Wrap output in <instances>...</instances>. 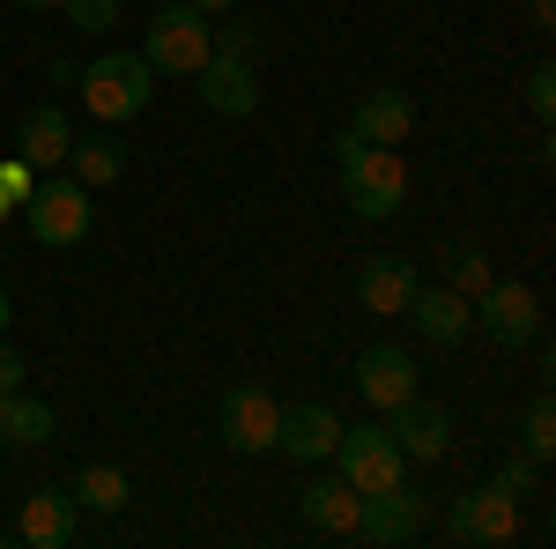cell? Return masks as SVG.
Segmentation results:
<instances>
[{"label":"cell","instance_id":"cell-3","mask_svg":"<svg viewBox=\"0 0 556 549\" xmlns=\"http://www.w3.org/2000/svg\"><path fill=\"white\" fill-rule=\"evenodd\" d=\"M342 201L349 215H364V223H386V215L408 201V164H401V149H379V141H364L356 157L342 164Z\"/></svg>","mask_w":556,"mask_h":549},{"label":"cell","instance_id":"cell-21","mask_svg":"<svg viewBox=\"0 0 556 549\" xmlns=\"http://www.w3.org/2000/svg\"><path fill=\"white\" fill-rule=\"evenodd\" d=\"M445 290H460L475 304V290H482V283H490V275H497V267H490V253H482V246H475V238H453V246H445Z\"/></svg>","mask_w":556,"mask_h":549},{"label":"cell","instance_id":"cell-23","mask_svg":"<svg viewBox=\"0 0 556 549\" xmlns=\"http://www.w3.org/2000/svg\"><path fill=\"white\" fill-rule=\"evenodd\" d=\"M519 453H534V461H549V453H556V401H549V386L519 409Z\"/></svg>","mask_w":556,"mask_h":549},{"label":"cell","instance_id":"cell-20","mask_svg":"<svg viewBox=\"0 0 556 549\" xmlns=\"http://www.w3.org/2000/svg\"><path fill=\"white\" fill-rule=\"evenodd\" d=\"M127 171V141H112V134H83V141H67V178H83V186H112Z\"/></svg>","mask_w":556,"mask_h":549},{"label":"cell","instance_id":"cell-37","mask_svg":"<svg viewBox=\"0 0 556 549\" xmlns=\"http://www.w3.org/2000/svg\"><path fill=\"white\" fill-rule=\"evenodd\" d=\"M0 215H15V201H8V194H0Z\"/></svg>","mask_w":556,"mask_h":549},{"label":"cell","instance_id":"cell-2","mask_svg":"<svg viewBox=\"0 0 556 549\" xmlns=\"http://www.w3.org/2000/svg\"><path fill=\"white\" fill-rule=\"evenodd\" d=\"M208 52H215V23L193 8V0L156 8V23H149V38H141V60H149L156 75H201Z\"/></svg>","mask_w":556,"mask_h":549},{"label":"cell","instance_id":"cell-25","mask_svg":"<svg viewBox=\"0 0 556 549\" xmlns=\"http://www.w3.org/2000/svg\"><path fill=\"white\" fill-rule=\"evenodd\" d=\"M60 15H67L75 30H89V38H104V30L119 23V0H60Z\"/></svg>","mask_w":556,"mask_h":549},{"label":"cell","instance_id":"cell-32","mask_svg":"<svg viewBox=\"0 0 556 549\" xmlns=\"http://www.w3.org/2000/svg\"><path fill=\"white\" fill-rule=\"evenodd\" d=\"M23 394V386H15ZM15 394H0V446H8V423H15Z\"/></svg>","mask_w":556,"mask_h":549},{"label":"cell","instance_id":"cell-19","mask_svg":"<svg viewBox=\"0 0 556 549\" xmlns=\"http://www.w3.org/2000/svg\"><path fill=\"white\" fill-rule=\"evenodd\" d=\"M23 542H38V549L75 542V490H30V506H23Z\"/></svg>","mask_w":556,"mask_h":549},{"label":"cell","instance_id":"cell-18","mask_svg":"<svg viewBox=\"0 0 556 549\" xmlns=\"http://www.w3.org/2000/svg\"><path fill=\"white\" fill-rule=\"evenodd\" d=\"M67 141H75L67 112H60V104H38V112H23V127H15V157L30 171H60L67 164Z\"/></svg>","mask_w":556,"mask_h":549},{"label":"cell","instance_id":"cell-12","mask_svg":"<svg viewBox=\"0 0 556 549\" xmlns=\"http://www.w3.org/2000/svg\"><path fill=\"white\" fill-rule=\"evenodd\" d=\"M416 527H424V512H416V498H408V483H393V490H371V498L356 506V535H349V542L401 549Z\"/></svg>","mask_w":556,"mask_h":549},{"label":"cell","instance_id":"cell-33","mask_svg":"<svg viewBox=\"0 0 556 549\" xmlns=\"http://www.w3.org/2000/svg\"><path fill=\"white\" fill-rule=\"evenodd\" d=\"M193 8H201V15H230L238 0H193Z\"/></svg>","mask_w":556,"mask_h":549},{"label":"cell","instance_id":"cell-11","mask_svg":"<svg viewBox=\"0 0 556 549\" xmlns=\"http://www.w3.org/2000/svg\"><path fill=\"white\" fill-rule=\"evenodd\" d=\"M334 438H342V416H334L327 401H290V409L275 416V446H282L290 461H334Z\"/></svg>","mask_w":556,"mask_h":549},{"label":"cell","instance_id":"cell-34","mask_svg":"<svg viewBox=\"0 0 556 549\" xmlns=\"http://www.w3.org/2000/svg\"><path fill=\"white\" fill-rule=\"evenodd\" d=\"M534 23L549 30V23H556V0H534Z\"/></svg>","mask_w":556,"mask_h":549},{"label":"cell","instance_id":"cell-8","mask_svg":"<svg viewBox=\"0 0 556 549\" xmlns=\"http://www.w3.org/2000/svg\"><path fill=\"white\" fill-rule=\"evenodd\" d=\"M275 416H282V401L260 394V386H230L215 401V423H223V446L230 453H267L275 446Z\"/></svg>","mask_w":556,"mask_h":549},{"label":"cell","instance_id":"cell-36","mask_svg":"<svg viewBox=\"0 0 556 549\" xmlns=\"http://www.w3.org/2000/svg\"><path fill=\"white\" fill-rule=\"evenodd\" d=\"M15 8H60V0H15Z\"/></svg>","mask_w":556,"mask_h":549},{"label":"cell","instance_id":"cell-17","mask_svg":"<svg viewBox=\"0 0 556 549\" xmlns=\"http://www.w3.org/2000/svg\"><path fill=\"white\" fill-rule=\"evenodd\" d=\"M401 320H416V335H424V341H445V349L475 335V304L460 290H416Z\"/></svg>","mask_w":556,"mask_h":549},{"label":"cell","instance_id":"cell-9","mask_svg":"<svg viewBox=\"0 0 556 549\" xmlns=\"http://www.w3.org/2000/svg\"><path fill=\"white\" fill-rule=\"evenodd\" d=\"M201 104H208L215 120H253V112H260V75H253V60L208 52V60H201Z\"/></svg>","mask_w":556,"mask_h":549},{"label":"cell","instance_id":"cell-7","mask_svg":"<svg viewBox=\"0 0 556 549\" xmlns=\"http://www.w3.org/2000/svg\"><path fill=\"white\" fill-rule=\"evenodd\" d=\"M453 542H468V549H505L519 535V498H505L497 483H482V490H460L453 498Z\"/></svg>","mask_w":556,"mask_h":549},{"label":"cell","instance_id":"cell-22","mask_svg":"<svg viewBox=\"0 0 556 549\" xmlns=\"http://www.w3.org/2000/svg\"><path fill=\"white\" fill-rule=\"evenodd\" d=\"M67 490H75V506H89V512H119V506L134 498V490H127V475H119V467H104V461H89L83 475L67 483Z\"/></svg>","mask_w":556,"mask_h":549},{"label":"cell","instance_id":"cell-16","mask_svg":"<svg viewBox=\"0 0 556 549\" xmlns=\"http://www.w3.org/2000/svg\"><path fill=\"white\" fill-rule=\"evenodd\" d=\"M349 127L364 134V141H379V149H401L408 127H416V104H408V89L379 83V89H364V97H356V120H349Z\"/></svg>","mask_w":556,"mask_h":549},{"label":"cell","instance_id":"cell-31","mask_svg":"<svg viewBox=\"0 0 556 549\" xmlns=\"http://www.w3.org/2000/svg\"><path fill=\"white\" fill-rule=\"evenodd\" d=\"M356 149H364V134H356V127H342V134H334V164H349Z\"/></svg>","mask_w":556,"mask_h":549},{"label":"cell","instance_id":"cell-10","mask_svg":"<svg viewBox=\"0 0 556 549\" xmlns=\"http://www.w3.org/2000/svg\"><path fill=\"white\" fill-rule=\"evenodd\" d=\"M386 431H393V446L408 453V461H438L445 446H453V416L424 401V394H408V401H393L386 409Z\"/></svg>","mask_w":556,"mask_h":549},{"label":"cell","instance_id":"cell-6","mask_svg":"<svg viewBox=\"0 0 556 549\" xmlns=\"http://www.w3.org/2000/svg\"><path fill=\"white\" fill-rule=\"evenodd\" d=\"M475 327L497 341V349H534V341H542V297L527 290V283L490 275V283L475 290Z\"/></svg>","mask_w":556,"mask_h":549},{"label":"cell","instance_id":"cell-4","mask_svg":"<svg viewBox=\"0 0 556 549\" xmlns=\"http://www.w3.org/2000/svg\"><path fill=\"white\" fill-rule=\"evenodd\" d=\"M334 467H342L349 490H364V498H371V490H393V483L408 475V453L393 446V431H386V423H356V431L342 423V438H334Z\"/></svg>","mask_w":556,"mask_h":549},{"label":"cell","instance_id":"cell-29","mask_svg":"<svg viewBox=\"0 0 556 549\" xmlns=\"http://www.w3.org/2000/svg\"><path fill=\"white\" fill-rule=\"evenodd\" d=\"M30 186H38V171L23 164V157H8V164H0V194H8V201H23Z\"/></svg>","mask_w":556,"mask_h":549},{"label":"cell","instance_id":"cell-5","mask_svg":"<svg viewBox=\"0 0 556 549\" xmlns=\"http://www.w3.org/2000/svg\"><path fill=\"white\" fill-rule=\"evenodd\" d=\"M15 209H23V223H30V238H38V246H83V230H89V186H83V178H38Z\"/></svg>","mask_w":556,"mask_h":549},{"label":"cell","instance_id":"cell-35","mask_svg":"<svg viewBox=\"0 0 556 549\" xmlns=\"http://www.w3.org/2000/svg\"><path fill=\"white\" fill-rule=\"evenodd\" d=\"M0 335H8V290H0Z\"/></svg>","mask_w":556,"mask_h":549},{"label":"cell","instance_id":"cell-27","mask_svg":"<svg viewBox=\"0 0 556 549\" xmlns=\"http://www.w3.org/2000/svg\"><path fill=\"white\" fill-rule=\"evenodd\" d=\"M527 112H534V120H549V112H556V67H549V60L527 67Z\"/></svg>","mask_w":556,"mask_h":549},{"label":"cell","instance_id":"cell-15","mask_svg":"<svg viewBox=\"0 0 556 549\" xmlns=\"http://www.w3.org/2000/svg\"><path fill=\"white\" fill-rule=\"evenodd\" d=\"M298 506H304V527H312V535L349 542V535H356V506H364V490H349L342 475H319V483H304V490H298Z\"/></svg>","mask_w":556,"mask_h":549},{"label":"cell","instance_id":"cell-24","mask_svg":"<svg viewBox=\"0 0 556 549\" xmlns=\"http://www.w3.org/2000/svg\"><path fill=\"white\" fill-rule=\"evenodd\" d=\"M52 438V409L30 401V394H15V423H8V446H45Z\"/></svg>","mask_w":556,"mask_h":549},{"label":"cell","instance_id":"cell-1","mask_svg":"<svg viewBox=\"0 0 556 549\" xmlns=\"http://www.w3.org/2000/svg\"><path fill=\"white\" fill-rule=\"evenodd\" d=\"M75 89H83L97 127H127L134 112H149V97H156V67L141 52H97L83 75H75Z\"/></svg>","mask_w":556,"mask_h":549},{"label":"cell","instance_id":"cell-26","mask_svg":"<svg viewBox=\"0 0 556 549\" xmlns=\"http://www.w3.org/2000/svg\"><path fill=\"white\" fill-rule=\"evenodd\" d=\"M497 490H505V498H542V461H534V453L505 461L497 467Z\"/></svg>","mask_w":556,"mask_h":549},{"label":"cell","instance_id":"cell-14","mask_svg":"<svg viewBox=\"0 0 556 549\" xmlns=\"http://www.w3.org/2000/svg\"><path fill=\"white\" fill-rule=\"evenodd\" d=\"M416 290H424V283H416V267H408V260H393V253H371L364 267H356V304H364V312H379V320H401Z\"/></svg>","mask_w":556,"mask_h":549},{"label":"cell","instance_id":"cell-13","mask_svg":"<svg viewBox=\"0 0 556 549\" xmlns=\"http://www.w3.org/2000/svg\"><path fill=\"white\" fill-rule=\"evenodd\" d=\"M356 394L386 416L393 401H408V394H416V357H408V349H393V341H371V349L356 357Z\"/></svg>","mask_w":556,"mask_h":549},{"label":"cell","instance_id":"cell-28","mask_svg":"<svg viewBox=\"0 0 556 549\" xmlns=\"http://www.w3.org/2000/svg\"><path fill=\"white\" fill-rule=\"evenodd\" d=\"M260 45H267V38H260L253 23H230V30H215V52H230V60H260Z\"/></svg>","mask_w":556,"mask_h":549},{"label":"cell","instance_id":"cell-30","mask_svg":"<svg viewBox=\"0 0 556 549\" xmlns=\"http://www.w3.org/2000/svg\"><path fill=\"white\" fill-rule=\"evenodd\" d=\"M15 386H23V357L0 341V394H15Z\"/></svg>","mask_w":556,"mask_h":549}]
</instances>
